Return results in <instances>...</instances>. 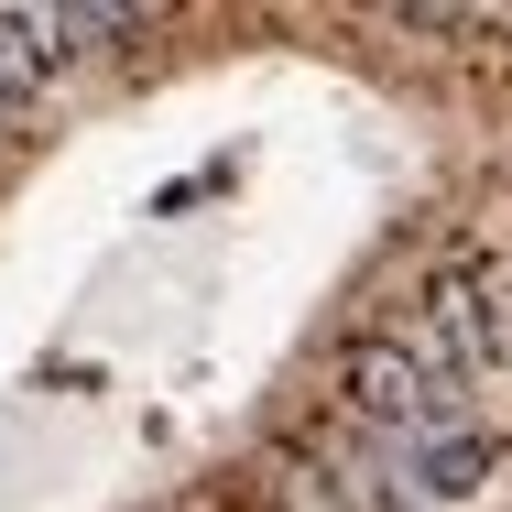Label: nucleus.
Returning <instances> with one entry per match:
<instances>
[{"label": "nucleus", "mask_w": 512, "mask_h": 512, "mask_svg": "<svg viewBox=\"0 0 512 512\" xmlns=\"http://www.w3.org/2000/svg\"><path fill=\"white\" fill-rule=\"evenodd\" d=\"M338 393L371 414V425H425V414H447V382H436V360L404 349V338H349V360H338Z\"/></svg>", "instance_id": "f257e3e1"}, {"label": "nucleus", "mask_w": 512, "mask_h": 512, "mask_svg": "<svg viewBox=\"0 0 512 512\" xmlns=\"http://www.w3.org/2000/svg\"><path fill=\"white\" fill-rule=\"evenodd\" d=\"M480 480H491V436L458 425V436H425V447H414V491H425V502H469Z\"/></svg>", "instance_id": "7ed1b4c3"}, {"label": "nucleus", "mask_w": 512, "mask_h": 512, "mask_svg": "<svg viewBox=\"0 0 512 512\" xmlns=\"http://www.w3.org/2000/svg\"><path fill=\"white\" fill-rule=\"evenodd\" d=\"M55 66H66V33H55V11H0V109H11V99H33Z\"/></svg>", "instance_id": "f03ea898"}]
</instances>
